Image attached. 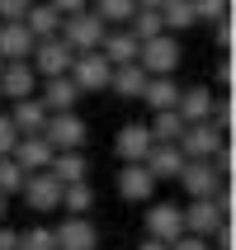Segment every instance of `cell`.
<instances>
[{"label": "cell", "instance_id": "3", "mask_svg": "<svg viewBox=\"0 0 236 250\" xmlns=\"http://www.w3.org/2000/svg\"><path fill=\"white\" fill-rule=\"evenodd\" d=\"M222 146H227V132L213 127V118H203V123H184V132H180L184 161H213Z\"/></svg>", "mask_w": 236, "mask_h": 250}, {"label": "cell", "instance_id": "24", "mask_svg": "<svg viewBox=\"0 0 236 250\" xmlns=\"http://www.w3.org/2000/svg\"><path fill=\"white\" fill-rule=\"evenodd\" d=\"M24 28L33 33V42H43V38H57L62 33V14L43 0V5H28V14H24Z\"/></svg>", "mask_w": 236, "mask_h": 250}, {"label": "cell", "instance_id": "12", "mask_svg": "<svg viewBox=\"0 0 236 250\" xmlns=\"http://www.w3.org/2000/svg\"><path fill=\"white\" fill-rule=\"evenodd\" d=\"M118 194H123V203H151L156 198L151 170L142 166V161H128V166L118 170Z\"/></svg>", "mask_w": 236, "mask_h": 250}, {"label": "cell", "instance_id": "42", "mask_svg": "<svg viewBox=\"0 0 236 250\" xmlns=\"http://www.w3.org/2000/svg\"><path fill=\"white\" fill-rule=\"evenodd\" d=\"M0 250H19V231H10L5 222H0Z\"/></svg>", "mask_w": 236, "mask_h": 250}, {"label": "cell", "instance_id": "4", "mask_svg": "<svg viewBox=\"0 0 236 250\" xmlns=\"http://www.w3.org/2000/svg\"><path fill=\"white\" fill-rule=\"evenodd\" d=\"M43 137H47V146H52V151H81L85 137H90V127H85L81 113H47Z\"/></svg>", "mask_w": 236, "mask_h": 250}, {"label": "cell", "instance_id": "39", "mask_svg": "<svg viewBox=\"0 0 236 250\" xmlns=\"http://www.w3.org/2000/svg\"><path fill=\"white\" fill-rule=\"evenodd\" d=\"M217 90H232V52H222V62H217Z\"/></svg>", "mask_w": 236, "mask_h": 250}, {"label": "cell", "instance_id": "28", "mask_svg": "<svg viewBox=\"0 0 236 250\" xmlns=\"http://www.w3.org/2000/svg\"><path fill=\"white\" fill-rule=\"evenodd\" d=\"M161 24H166V33H184V28H194V5L189 0H166L161 5Z\"/></svg>", "mask_w": 236, "mask_h": 250}, {"label": "cell", "instance_id": "14", "mask_svg": "<svg viewBox=\"0 0 236 250\" xmlns=\"http://www.w3.org/2000/svg\"><path fill=\"white\" fill-rule=\"evenodd\" d=\"M57 250H99V231L90 217H66L62 227H52Z\"/></svg>", "mask_w": 236, "mask_h": 250}, {"label": "cell", "instance_id": "30", "mask_svg": "<svg viewBox=\"0 0 236 250\" xmlns=\"http://www.w3.org/2000/svg\"><path fill=\"white\" fill-rule=\"evenodd\" d=\"M90 10H95L99 19H104V28H109V24H128L132 10H137V0H95Z\"/></svg>", "mask_w": 236, "mask_h": 250}, {"label": "cell", "instance_id": "31", "mask_svg": "<svg viewBox=\"0 0 236 250\" xmlns=\"http://www.w3.org/2000/svg\"><path fill=\"white\" fill-rule=\"evenodd\" d=\"M19 250H57L52 227H28V231H19Z\"/></svg>", "mask_w": 236, "mask_h": 250}, {"label": "cell", "instance_id": "40", "mask_svg": "<svg viewBox=\"0 0 236 250\" xmlns=\"http://www.w3.org/2000/svg\"><path fill=\"white\" fill-rule=\"evenodd\" d=\"M57 14H81V10H90V0H47Z\"/></svg>", "mask_w": 236, "mask_h": 250}, {"label": "cell", "instance_id": "7", "mask_svg": "<svg viewBox=\"0 0 236 250\" xmlns=\"http://www.w3.org/2000/svg\"><path fill=\"white\" fill-rule=\"evenodd\" d=\"M142 227H147V236L151 241H180L184 236V208L180 203H156L151 198V208H147V217H142Z\"/></svg>", "mask_w": 236, "mask_h": 250}, {"label": "cell", "instance_id": "19", "mask_svg": "<svg viewBox=\"0 0 236 250\" xmlns=\"http://www.w3.org/2000/svg\"><path fill=\"white\" fill-rule=\"evenodd\" d=\"M113 151H118V161H142V156L151 151V132H147V123H123L118 127V137H113Z\"/></svg>", "mask_w": 236, "mask_h": 250}, {"label": "cell", "instance_id": "41", "mask_svg": "<svg viewBox=\"0 0 236 250\" xmlns=\"http://www.w3.org/2000/svg\"><path fill=\"white\" fill-rule=\"evenodd\" d=\"M170 250H213L208 241H198V236H189V231H184L180 241H170Z\"/></svg>", "mask_w": 236, "mask_h": 250}, {"label": "cell", "instance_id": "11", "mask_svg": "<svg viewBox=\"0 0 236 250\" xmlns=\"http://www.w3.org/2000/svg\"><path fill=\"white\" fill-rule=\"evenodd\" d=\"M52 156H57V151L47 146V137H43V132H33V137H19V142H14L10 161L24 170V175H38V170L52 166Z\"/></svg>", "mask_w": 236, "mask_h": 250}, {"label": "cell", "instance_id": "10", "mask_svg": "<svg viewBox=\"0 0 236 250\" xmlns=\"http://www.w3.org/2000/svg\"><path fill=\"white\" fill-rule=\"evenodd\" d=\"M24 203L33 212H52V208H62V184L47 175V170H38V175H24Z\"/></svg>", "mask_w": 236, "mask_h": 250}, {"label": "cell", "instance_id": "35", "mask_svg": "<svg viewBox=\"0 0 236 250\" xmlns=\"http://www.w3.org/2000/svg\"><path fill=\"white\" fill-rule=\"evenodd\" d=\"M33 0H0V24H24V14Z\"/></svg>", "mask_w": 236, "mask_h": 250}, {"label": "cell", "instance_id": "36", "mask_svg": "<svg viewBox=\"0 0 236 250\" xmlns=\"http://www.w3.org/2000/svg\"><path fill=\"white\" fill-rule=\"evenodd\" d=\"M213 33H217V52H232V42H236V28H232V14H222L217 24H213Z\"/></svg>", "mask_w": 236, "mask_h": 250}, {"label": "cell", "instance_id": "13", "mask_svg": "<svg viewBox=\"0 0 236 250\" xmlns=\"http://www.w3.org/2000/svg\"><path fill=\"white\" fill-rule=\"evenodd\" d=\"M38 99L47 113H76L81 90L71 85V76H52V81H38Z\"/></svg>", "mask_w": 236, "mask_h": 250}, {"label": "cell", "instance_id": "9", "mask_svg": "<svg viewBox=\"0 0 236 250\" xmlns=\"http://www.w3.org/2000/svg\"><path fill=\"white\" fill-rule=\"evenodd\" d=\"M175 184H180L189 198H213L227 180L217 175V166H213V161H184V170H180V180H175Z\"/></svg>", "mask_w": 236, "mask_h": 250}, {"label": "cell", "instance_id": "5", "mask_svg": "<svg viewBox=\"0 0 236 250\" xmlns=\"http://www.w3.org/2000/svg\"><path fill=\"white\" fill-rule=\"evenodd\" d=\"M71 85L81 90V95H99V90H109V76L113 66L104 62V52H76V62H71Z\"/></svg>", "mask_w": 236, "mask_h": 250}, {"label": "cell", "instance_id": "18", "mask_svg": "<svg viewBox=\"0 0 236 250\" xmlns=\"http://www.w3.org/2000/svg\"><path fill=\"white\" fill-rule=\"evenodd\" d=\"M142 166L151 170V180H180V170H184V151L180 146H161V142H151V151L142 156Z\"/></svg>", "mask_w": 236, "mask_h": 250}, {"label": "cell", "instance_id": "22", "mask_svg": "<svg viewBox=\"0 0 236 250\" xmlns=\"http://www.w3.org/2000/svg\"><path fill=\"white\" fill-rule=\"evenodd\" d=\"M137 47H142V42L132 38L128 28L104 33V42H99V52H104V62H109V66H128V62H137Z\"/></svg>", "mask_w": 236, "mask_h": 250}, {"label": "cell", "instance_id": "37", "mask_svg": "<svg viewBox=\"0 0 236 250\" xmlns=\"http://www.w3.org/2000/svg\"><path fill=\"white\" fill-rule=\"evenodd\" d=\"M14 142H19V132H14V123L5 118V109H0V156H10Z\"/></svg>", "mask_w": 236, "mask_h": 250}, {"label": "cell", "instance_id": "2", "mask_svg": "<svg viewBox=\"0 0 236 250\" xmlns=\"http://www.w3.org/2000/svg\"><path fill=\"white\" fill-rule=\"evenodd\" d=\"M137 66L147 76H175L180 71V38L175 33H156L137 47Z\"/></svg>", "mask_w": 236, "mask_h": 250}, {"label": "cell", "instance_id": "15", "mask_svg": "<svg viewBox=\"0 0 236 250\" xmlns=\"http://www.w3.org/2000/svg\"><path fill=\"white\" fill-rule=\"evenodd\" d=\"M0 95L5 99L38 95V71L28 66V62H5V66H0Z\"/></svg>", "mask_w": 236, "mask_h": 250}, {"label": "cell", "instance_id": "33", "mask_svg": "<svg viewBox=\"0 0 236 250\" xmlns=\"http://www.w3.org/2000/svg\"><path fill=\"white\" fill-rule=\"evenodd\" d=\"M189 5H194L198 24H217L222 14H232V0H189Z\"/></svg>", "mask_w": 236, "mask_h": 250}, {"label": "cell", "instance_id": "1", "mask_svg": "<svg viewBox=\"0 0 236 250\" xmlns=\"http://www.w3.org/2000/svg\"><path fill=\"white\" fill-rule=\"evenodd\" d=\"M104 19L95 10H81V14H62V33L57 38L66 42L71 52H99V42H104Z\"/></svg>", "mask_w": 236, "mask_h": 250}, {"label": "cell", "instance_id": "8", "mask_svg": "<svg viewBox=\"0 0 236 250\" xmlns=\"http://www.w3.org/2000/svg\"><path fill=\"white\" fill-rule=\"evenodd\" d=\"M222 222H232V217H222V208H217V198H189L184 203V231L198 241H213V231Z\"/></svg>", "mask_w": 236, "mask_h": 250}, {"label": "cell", "instance_id": "29", "mask_svg": "<svg viewBox=\"0 0 236 250\" xmlns=\"http://www.w3.org/2000/svg\"><path fill=\"white\" fill-rule=\"evenodd\" d=\"M128 33H132L137 42L156 38V33H166V24H161V10H147V5H137V10H132V19H128Z\"/></svg>", "mask_w": 236, "mask_h": 250}, {"label": "cell", "instance_id": "44", "mask_svg": "<svg viewBox=\"0 0 236 250\" xmlns=\"http://www.w3.org/2000/svg\"><path fill=\"white\" fill-rule=\"evenodd\" d=\"M137 5H147V10H161V5H166V0H137Z\"/></svg>", "mask_w": 236, "mask_h": 250}, {"label": "cell", "instance_id": "20", "mask_svg": "<svg viewBox=\"0 0 236 250\" xmlns=\"http://www.w3.org/2000/svg\"><path fill=\"white\" fill-rule=\"evenodd\" d=\"M47 175H52V180L66 189V184L90 180V161H85V151H57V156H52V166H47Z\"/></svg>", "mask_w": 236, "mask_h": 250}, {"label": "cell", "instance_id": "43", "mask_svg": "<svg viewBox=\"0 0 236 250\" xmlns=\"http://www.w3.org/2000/svg\"><path fill=\"white\" fill-rule=\"evenodd\" d=\"M137 250H170V246H166V241H151V236H147V241H137Z\"/></svg>", "mask_w": 236, "mask_h": 250}, {"label": "cell", "instance_id": "23", "mask_svg": "<svg viewBox=\"0 0 236 250\" xmlns=\"http://www.w3.org/2000/svg\"><path fill=\"white\" fill-rule=\"evenodd\" d=\"M142 99H147V109H151V113L175 109V99H180V81H175V76H147Z\"/></svg>", "mask_w": 236, "mask_h": 250}, {"label": "cell", "instance_id": "45", "mask_svg": "<svg viewBox=\"0 0 236 250\" xmlns=\"http://www.w3.org/2000/svg\"><path fill=\"white\" fill-rule=\"evenodd\" d=\"M5 208H10V198H5V194H0V222H5Z\"/></svg>", "mask_w": 236, "mask_h": 250}, {"label": "cell", "instance_id": "17", "mask_svg": "<svg viewBox=\"0 0 236 250\" xmlns=\"http://www.w3.org/2000/svg\"><path fill=\"white\" fill-rule=\"evenodd\" d=\"M5 118L14 123L19 137H33V132H43V123H47V109H43L38 95H28V99H10V113H5Z\"/></svg>", "mask_w": 236, "mask_h": 250}, {"label": "cell", "instance_id": "21", "mask_svg": "<svg viewBox=\"0 0 236 250\" xmlns=\"http://www.w3.org/2000/svg\"><path fill=\"white\" fill-rule=\"evenodd\" d=\"M33 33L24 24H0V62H28Z\"/></svg>", "mask_w": 236, "mask_h": 250}, {"label": "cell", "instance_id": "16", "mask_svg": "<svg viewBox=\"0 0 236 250\" xmlns=\"http://www.w3.org/2000/svg\"><path fill=\"white\" fill-rule=\"evenodd\" d=\"M213 85H180V99H175V113H180L184 123H203L213 118Z\"/></svg>", "mask_w": 236, "mask_h": 250}, {"label": "cell", "instance_id": "25", "mask_svg": "<svg viewBox=\"0 0 236 250\" xmlns=\"http://www.w3.org/2000/svg\"><path fill=\"white\" fill-rule=\"evenodd\" d=\"M109 90H113L118 99H142V90H147V71H142L137 62H128V66H113Z\"/></svg>", "mask_w": 236, "mask_h": 250}, {"label": "cell", "instance_id": "6", "mask_svg": "<svg viewBox=\"0 0 236 250\" xmlns=\"http://www.w3.org/2000/svg\"><path fill=\"white\" fill-rule=\"evenodd\" d=\"M71 62H76V52H71L62 38H43L33 42V52H28V66L38 71V81H52V76H66Z\"/></svg>", "mask_w": 236, "mask_h": 250}, {"label": "cell", "instance_id": "38", "mask_svg": "<svg viewBox=\"0 0 236 250\" xmlns=\"http://www.w3.org/2000/svg\"><path fill=\"white\" fill-rule=\"evenodd\" d=\"M213 241H217V250H236V227H232V222H222L217 231H213Z\"/></svg>", "mask_w": 236, "mask_h": 250}, {"label": "cell", "instance_id": "32", "mask_svg": "<svg viewBox=\"0 0 236 250\" xmlns=\"http://www.w3.org/2000/svg\"><path fill=\"white\" fill-rule=\"evenodd\" d=\"M19 189H24V170L14 166L10 156H0V194H5V198H14Z\"/></svg>", "mask_w": 236, "mask_h": 250}, {"label": "cell", "instance_id": "27", "mask_svg": "<svg viewBox=\"0 0 236 250\" xmlns=\"http://www.w3.org/2000/svg\"><path fill=\"white\" fill-rule=\"evenodd\" d=\"M62 208H66V217H90V208H95V189H90V180L66 184V189H62Z\"/></svg>", "mask_w": 236, "mask_h": 250}, {"label": "cell", "instance_id": "26", "mask_svg": "<svg viewBox=\"0 0 236 250\" xmlns=\"http://www.w3.org/2000/svg\"><path fill=\"white\" fill-rule=\"evenodd\" d=\"M147 132H151V142H161V146H180L184 118H180L175 109H161V113H151V123H147Z\"/></svg>", "mask_w": 236, "mask_h": 250}, {"label": "cell", "instance_id": "47", "mask_svg": "<svg viewBox=\"0 0 236 250\" xmlns=\"http://www.w3.org/2000/svg\"><path fill=\"white\" fill-rule=\"evenodd\" d=\"M0 66H5V62H0Z\"/></svg>", "mask_w": 236, "mask_h": 250}, {"label": "cell", "instance_id": "34", "mask_svg": "<svg viewBox=\"0 0 236 250\" xmlns=\"http://www.w3.org/2000/svg\"><path fill=\"white\" fill-rule=\"evenodd\" d=\"M232 123H236V109H232V95L213 99V127H222L227 137H232Z\"/></svg>", "mask_w": 236, "mask_h": 250}, {"label": "cell", "instance_id": "46", "mask_svg": "<svg viewBox=\"0 0 236 250\" xmlns=\"http://www.w3.org/2000/svg\"><path fill=\"white\" fill-rule=\"evenodd\" d=\"M0 104H5V95H0Z\"/></svg>", "mask_w": 236, "mask_h": 250}]
</instances>
